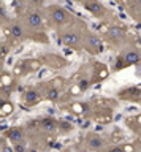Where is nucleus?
Returning <instances> with one entry per match:
<instances>
[{"mask_svg":"<svg viewBox=\"0 0 141 152\" xmlns=\"http://www.w3.org/2000/svg\"><path fill=\"white\" fill-rule=\"evenodd\" d=\"M41 127H43L46 132H54L56 127H57V124H56L53 119H43V121H41Z\"/></svg>","mask_w":141,"mask_h":152,"instance_id":"13","label":"nucleus"},{"mask_svg":"<svg viewBox=\"0 0 141 152\" xmlns=\"http://www.w3.org/2000/svg\"><path fill=\"white\" fill-rule=\"evenodd\" d=\"M45 97L48 100H51V102H56V100H59L60 92H59V89H56V87H49V89H46Z\"/></svg>","mask_w":141,"mask_h":152,"instance_id":"12","label":"nucleus"},{"mask_svg":"<svg viewBox=\"0 0 141 152\" xmlns=\"http://www.w3.org/2000/svg\"><path fill=\"white\" fill-rule=\"evenodd\" d=\"M125 35V28L122 26H110L105 30V38L108 41H117V40H122Z\"/></svg>","mask_w":141,"mask_h":152,"instance_id":"6","label":"nucleus"},{"mask_svg":"<svg viewBox=\"0 0 141 152\" xmlns=\"http://www.w3.org/2000/svg\"><path fill=\"white\" fill-rule=\"evenodd\" d=\"M7 138L10 140L13 144H18V142H24V130L21 127H13L8 130Z\"/></svg>","mask_w":141,"mask_h":152,"instance_id":"8","label":"nucleus"},{"mask_svg":"<svg viewBox=\"0 0 141 152\" xmlns=\"http://www.w3.org/2000/svg\"><path fill=\"white\" fill-rule=\"evenodd\" d=\"M13 151H15V152H29L24 142H18V144H13Z\"/></svg>","mask_w":141,"mask_h":152,"instance_id":"14","label":"nucleus"},{"mask_svg":"<svg viewBox=\"0 0 141 152\" xmlns=\"http://www.w3.org/2000/svg\"><path fill=\"white\" fill-rule=\"evenodd\" d=\"M83 7L87 10L89 13L92 14V16H97V18H103L106 14V10L105 7L100 3V2H97V0H91V2H84L83 3Z\"/></svg>","mask_w":141,"mask_h":152,"instance_id":"5","label":"nucleus"},{"mask_svg":"<svg viewBox=\"0 0 141 152\" xmlns=\"http://www.w3.org/2000/svg\"><path fill=\"white\" fill-rule=\"evenodd\" d=\"M24 24L27 28L32 30H41L45 27V19L41 16L40 11H29L24 16Z\"/></svg>","mask_w":141,"mask_h":152,"instance_id":"2","label":"nucleus"},{"mask_svg":"<svg viewBox=\"0 0 141 152\" xmlns=\"http://www.w3.org/2000/svg\"><path fill=\"white\" fill-rule=\"evenodd\" d=\"M141 59V54L136 49H130L124 54V65H135Z\"/></svg>","mask_w":141,"mask_h":152,"instance_id":"11","label":"nucleus"},{"mask_svg":"<svg viewBox=\"0 0 141 152\" xmlns=\"http://www.w3.org/2000/svg\"><path fill=\"white\" fill-rule=\"evenodd\" d=\"M89 79H83V81H79V84H78V89L79 90H87L89 89Z\"/></svg>","mask_w":141,"mask_h":152,"instance_id":"15","label":"nucleus"},{"mask_svg":"<svg viewBox=\"0 0 141 152\" xmlns=\"http://www.w3.org/2000/svg\"><path fill=\"white\" fill-rule=\"evenodd\" d=\"M10 35L15 40H24L26 38V26H22L21 22H13L10 26Z\"/></svg>","mask_w":141,"mask_h":152,"instance_id":"9","label":"nucleus"},{"mask_svg":"<svg viewBox=\"0 0 141 152\" xmlns=\"http://www.w3.org/2000/svg\"><path fill=\"white\" fill-rule=\"evenodd\" d=\"M106 152H125V149L122 146H113V147H110Z\"/></svg>","mask_w":141,"mask_h":152,"instance_id":"16","label":"nucleus"},{"mask_svg":"<svg viewBox=\"0 0 141 152\" xmlns=\"http://www.w3.org/2000/svg\"><path fill=\"white\" fill-rule=\"evenodd\" d=\"M7 111H8V114L13 111V106H11V104H8V106L5 104V106H3V109H2V114H3V116H7Z\"/></svg>","mask_w":141,"mask_h":152,"instance_id":"17","label":"nucleus"},{"mask_svg":"<svg viewBox=\"0 0 141 152\" xmlns=\"http://www.w3.org/2000/svg\"><path fill=\"white\" fill-rule=\"evenodd\" d=\"M84 46H86V49L89 52H92V54H98V52L103 51L102 40L97 35H94V33H86V35H84Z\"/></svg>","mask_w":141,"mask_h":152,"instance_id":"3","label":"nucleus"},{"mask_svg":"<svg viewBox=\"0 0 141 152\" xmlns=\"http://www.w3.org/2000/svg\"><path fill=\"white\" fill-rule=\"evenodd\" d=\"M48 14L54 26H64V24H67L70 21V13L60 5H49Z\"/></svg>","mask_w":141,"mask_h":152,"instance_id":"1","label":"nucleus"},{"mask_svg":"<svg viewBox=\"0 0 141 152\" xmlns=\"http://www.w3.org/2000/svg\"><path fill=\"white\" fill-rule=\"evenodd\" d=\"M2 152H11L10 147H7V142H5V141L2 142Z\"/></svg>","mask_w":141,"mask_h":152,"instance_id":"18","label":"nucleus"},{"mask_svg":"<svg viewBox=\"0 0 141 152\" xmlns=\"http://www.w3.org/2000/svg\"><path fill=\"white\" fill-rule=\"evenodd\" d=\"M24 103L27 106H35L40 103V94L35 89H27L24 94Z\"/></svg>","mask_w":141,"mask_h":152,"instance_id":"10","label":"nucleus"},{"mask_svg":"<svg viewBox=\"0 0 141 152\" xmlns=\"http://www.w3.org/2000/svg\"><path fill=\"white\" fill-rule=\"evenodd\" d=\"M87 147L89 149H92V151H102L103 147H105V140L100 136V135H97V133H91V135H87Z\"/></svg>","mask_w":141,"mask_h":152,"instance_id":"7","label":"nucleus"},{"mask_svg":"<svg viewBox=\"0 0 141 152\" xmlns=\"http://www.w3.org/2000/svg\"><path fill=\"white\" fill-rule=\"evenodd\" d=\"M60 38H62V43L67 46H72V48H76L79 46V43H81L83 37L81 33H78L76 30H68V32H64L62 35H60Z\"/></svg>","mask_w":141,"mask_h":152,"instance_id":"4","label":"nucleus"},{"mask_svg":"<svg viewBox=\"0 0 141 152\" xmlns=\"http://www.w3.org/2000/svg\"><path fill=\"white\" fill-rule=\"evenodd\" d=\"M29 152H38V151H37V149H30Z\"/></svg>","mask_w":141,"mask_h":152,"instance_id":"19","label":"nucleus"}]
</instances>
